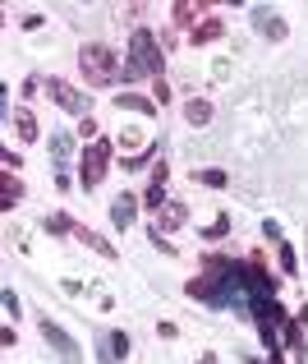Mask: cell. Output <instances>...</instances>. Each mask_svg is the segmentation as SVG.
Segmentation results:
<instances>
[{"instance_id":"cell-1","label":"cell","mask_w":308,"mask_h":364,"mask_svg":"<svg viewBox=\"0 0 308 364\" xmlns=\"http://www.w3.org/2000/svg\"><path fill=\"white\" fill-rule=\"evenodd\" d=\"M161 70H166V51H161V42L148 33V28H133L129 33V60H124V79H161Z\"/></svg>"},{"instance_id":"cell-2","label":"cell","mask_w":308,"mask_h":364,"mask_svg":"<svg viewBox=\"0 0 308 364\" xmlns=\"http://www.w3.org/2000/svg\"><path fill=\"white\" fill-rule=\"evenodd\" d=\"M79 70H83V79H88L92 88H111V83L124 79L120 55H115L111 46H101V42H88V46L79 51Z\"/></svg>"},{"instance_id":"cell-3","label":"cell","mask_w":308,"mask_h":364,"mask_svg":"<svg viewBox=\"0 0 308 364\" xmlns=\"http://www.w3.org/2000/svg\"><path fill=\"white\" fill-rule=\"evenodd\" d=\"M106 166H111V143L97 139L88 152H83V161H79V180H83V189H88V194L106 180Z\"/></svg>"},{"instance_id":"cell-4","label":"cell","mask_w":308,"mask_h":364,"mask_svg":"<svg viewBox=\"0 0 308 364\" xmlns=\"http://www.w3.org/2000/svg\"><path fill=\"white\" fill-rule=\"evenodd\" d=\"M46 97H51V102H55L60 111H70V116H79V120H88V111H92L88 92H79L74 83H65V79H46Z\"/></svg>"},{"instance_id":"cell-5","label":"cell","mask_w":308,"mask_h":364,"mask_svg":"<svg viewBox=\"0 0 308 364\" xmlns=\"http://www.w3.org/2000/svg\"><path fill=\"white\" fill-rule=\"evenodd\" d=\"M42 337L51 341V346L60 350V355H65V364H79V360H83V350L74 346V337H70V332H65V328H55L51 318H42Z\"/></svg>"},{"instance_id":"cell-6","label":"cell","mask_w":308,"mask_h":364,"mask_svg":"<svg viewBox=\"0 0 308 364\" xmlns=\"http://www.w3.org/2000/svg\"><path fill=\"white\" fill-rule=\"evenodd\" d=\"M253 23H258V33H263L267 42H281V37L290 33V28H285V18H281V14H272L267 5H258V9H253Z\"/></svg>"},{"instance_id":"cell-7","label":"cell","mask_w":308,"mask_h":364,"mask_svg":"<svg viewBox=\"0 0 308 364\" xmlns=\"http://www.w3.org/2000/svg\"><path fill=\"white\" fill-rule=\"evenodd\" d=\"M166 180H170V166L157 157V166H152V185H148V194H143V203H148V208L166 203Z\"/></svg>"},{"instance_id":"cell-8","label":"cell","mask_w":308,"mask_h":364,"mask_svg":"<svg viewBox=\"0 0 308 364\" xmlns=\"http://www.w3.org/2000/svg\"><path fill=\"white\" fill-rule=\"evenodd\" d=\"M133 217H138V198H133V194H120L111 203V226H115V231H129Z\"/></svg>"},{"instance_id":"cell-9","label":"cell","mask_w":308,"mask_h":364,"mask_svg":"<svg viewBox=\"0 0 308 364\" xmlns=\"http://www.w3.org/2000/svg\"><path fill=\"white\" fill-rule=\"evenodd\" d=\"M189 222V208L185 203H161L157 208V231L166 235V231H180V226Z\"/></svg>"},{"instance_id":"cell-10","label":"cell","mask_w":308,"mask_h":364,"mask_svg":"<svg viewBox=\"0 0 308 364\" xmlns=\"http://www.w3.org/2000/svg\"><path fill=\"white\" fill-rule=\"evenodd\" d=\"M221 37H226V23H221V18H203V23H194L189 42H194V46H211V42H221Z\"/></svg>"},{"instance_id":"cell-11","label":"cell","mask_w":308,"mask_h":364,"mask_svg":"<svg viewBox=\"0 0 308 364\" xmlns=\"http://www.w3.org/2000/svg\"><path fill=\"white\" fill-rule=\"evenodd\" d=\"M115 143L124 148V157H138V152H148V143H152V139H148L143 129H124V134H120Z\"/></svg>"},{"instance_id":"cell-12","label":"cell","mask_w":308,"mask_h":364,"mask_svg":"<svg viewBox=\"0 0 308 364\" xmlns=\"http://www.w3.org/2000/svg\"><path fill=\"white\" fill-rule=\"evenodd\" d=\"M115 107H124V111H138V116H157V102L152 97H143V92H124Z\"/></svg>"},{"instance_id":"cell-13","label":"cell","mask_w":308,"mask_h":364,"mask_svg":"<svg viewBox=\"0 0 308 364\" xmlns=\"http://www.w3.org/2000/svg\"><path fill=\"white\" fill-rule=\"evenodd\" d=\"M18 198H23V185H18V180H14V176L5 171V176H0V208L9 213V208H14Z\"/></svg>"},{"instance_id":"cell-14","label":"cell","mask_w":308,"mask_h":364,"mask_svg":"<svg viewBox=\"0 0 308 364\" xmlns=\"http://www.w3.org/2000/svg\"><path fill=\"white\" fill-rule=\"evenodd\" d=\"M129 355V337H124V332H111V341H106V364H115V360H124Z\"/></svg>"},{"instance_id":"cell-15","label":"cell","mask_w":308,"mask_h":364,"mask_svg":"<svg viewBox=\"0 0 308 364\" xmlns=\"http://www.w3.org/2000/svg\"><path fill=\"white\" fill-rule=\"evenodd\" d=\"M185 120H189V124H207V120H211V102L194 97V102L185 107Z\"/></svg>"},{"instance_id":"cell-16","label":"cell","mask_w":308,"mask_h":364,"mask_svg":"<svg viewBox=\"0 0 308 364\" xmlns=\"http://www.w3.org/2000/svg\"><path fill=\"white\" fill-rule=\"evenodd\" d=\"M14 129H18V139H23V143H33V139H37V120H33V111H23V107H18Z\"/></svg>"},{"instance_id":"cell-17","label":"cell","mask_w":308,"mask_h":364,"mask_svg":"<svg viewBox=\"0 0 308 364\" xmlns=\"http://www.w3.org/2000/svg\"><path fill=\"white\" fill-rule=\"evenodd\" d=\"M70 152H74V134H55V139H51V161L60 166Z\"/></svg>"},{"instance_id":"cell-18","label":"cell","mask_w":308,"mask_h":364,"mask_svg":"<svg viewBox=\"0 0 308 364\" xmlns=\"http://www.w3.org/2000/svg\"><path fill=\"white\" fill-rule=\"evenodd\" d=\"M185 291H189V300H207V304H211V295H216V286H211L207 277H194V282H189Z\"/></svg>"},{"instance_id":"cell-19","label":"cell","mask_w":308,"mask_h":364,"mask_svg":"<svg viewBox=\"0 0 308 364\" xmlns=\"http://www.w3.org/2000/svg\"><path fill=\"white\" fill-rule=\"evenodd\" d=\"M198 185H207V189H226L230 185V176H226V171H216V166H207V171H198Z\"/></svg>"},{"instance_id":"cell-20","label":"cell","mask_w":308,"mask_h":364,"mask_svg":"<svg viewBox=\"0 0 308 364\" xmlns=\"http://www.w3.org/2000/svg\"><path fill=\"white\" fill-rule=\"evenodd\" d=\"M46 231H51V235H74V217H70V213L46 217Z\"/></svg>"},{"instance_id":"cell-21","label":"cell","mask_w":308,"mask_h":364,"mask_svg":"<svg viewBox=\"0 0 308 364\" xmlns=\"http://www.w3.org/2000/svg\"><path fill=\"white\" fill-rule=\"evenodd\" d=\"M203 9H207V5H175L170 14H175V23H194V18L203 23Z\"/></svg>"},{"instance_id":"cell-22","label":"cell","mask_w":308,"mask_h":364,"mask_svg":"<svg viewBox=\"0 0 308 364\" xmlns=\"http://www.w3.org/2000/svg\"><path fill=\"white\" fill-rule=\"evenodd\" d=\"M226 231H230V222H226V217H216V222H211L207 231H203V240H221Z\"/></svg>"},{"instance_id":"cell-23","label":"cell","mask_w":308,"mask_h":364,"mask_svg":"<svg viewBox=\"0 0 308 364\" xmlns=\"http://www.w3.org/2000/svg\"><path fill=\"white\" fill-rule=\"evenodd\" d=\"M152 102H170V83H166V79L152 83Z\"/></svg>"},{"instance_id":"cell-24","label":"cell","mask_w":308,"mask_h":364,"mask_svg":"<svg viewBox=\"0 0 308 364\" xmlns=\"http://www.w3.org/2000/svg\"><path fill=\"white\" fill-rule=\"evenodd\" d=\"M281 267H285V272H295V267H299V258H295L290 245H281Z\"/></svg>"},{"instance_id":"cell-25","label":"cell","mask_w":308,"mask_h":364,"mask_svg":"<svg viewBox=\"0 0 308 364\" xmlns=\"http://www.w3.org/2000/svg\"><path fill=\"white\" fill-rule=\"evenodd\" d=\"M0 300H5V309H9V318H18V295H14V291H0Z\"/></svg>"},{"instance_id":"cell-26","label":"cell","mask_w":308,"mask_h":364,"mask_svg":"<svg viewBox=\"0 0 308 364\" xmlns=\"http://www.w3.org/2000/svg\"><path fill=\"white\" fill-rule=\"evenodd\" d=\"M92 249H97L101 258H120V254H115V245H111V240H101V235H97V245H92Z\"/></svg>"},{"instance_id":"cell-27","label":"cell","mask_w":308,"mask_h":364,"mask_svg":"<svg viewBox=\"0 0 308 364\" xmlns=\"http://www.w3.org/2000/svg\"><path fill=\"white\" fill-rule=\"evenodd\" d=\"M79 134H83V139H97V120H92V116L79 120Z\"/></svg>"},{"instance_id":"cell-28","label":"cell","mask_w":308,"mask_h":364,"mask_svg":"<svg viewBox=\"0 0 308 364\" xmlns=\"http://www.w3.org/2000/svg\"><path fill=\"white\" fill-rule=\"evenodd\" d=\"M198 364H216V355H203V360H198Z\"/></svg>"}]
</instances>
